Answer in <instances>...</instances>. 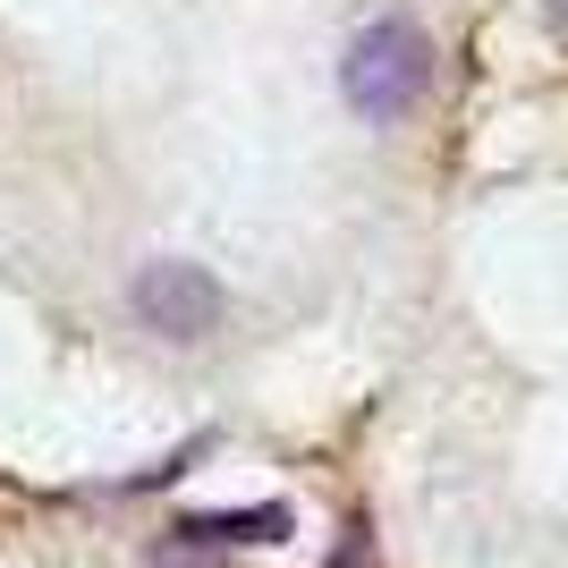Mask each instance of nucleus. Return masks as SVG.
<instances>
[{
	"instance_id": "f257e3e1",
	"label": "nucleus",
	"mask_w": 568,
	"mask_h": 568,
	"mask_svg": "<svg viewBox=\"0 0 568 568\" xmlns=\"http://www.w3.org/2000/svg\"><path fill=\"white\" fill-rule=\"evenodd\" d=\"M425 85H433V34L407 18H374L339 51V94L365 119H407L425 102Z\"/></svg>"
},
{
	"instance_id": "f03ea898",
	"label": "nucleus",
	"mask_w": 568,
	"mask_h": 568,
	"mask_svg": "<svg viewBox=\"0 0 568 568\" xmlns=\"http://www.w3.org/2000/svg\"><path fill=\"white\" fill-rule=\"evenodd\" d=\"M128 306H136L144 332H162V339H204L221 323V281L187 255H162L128 281Z\"/></svg>"
},
{
	"instance_id": "7ed1b4c3",
	"label": "nucleus",
	"mask_w": 568,
	"mask_h": 568,
	"mask_svg": "<svg viewBox=\"0 0 568 568\" xmlns=\"http://www.w3.org/2000/svg\"><path fill=\"white\" fill-rule=\"evenodd\" d=\"M288 509L281 500H255V509H195V518L170 526V551H246V544H281L288 535Z\"/></svg>"
},
{
	"instance_id": "20e7f679",
	"label": "nucleus",
	"mask_w": 568,
	"mask_h": 568,
	"mask_svg": "<svg viewBox=\"0 0 568 568\" xmlns=\"http://www.w3.org/2000/svg\"><path fill=\"white\" fill-rule=\"evenodd\" d=\"M544 18H551V34H568V0H544Z\"/></svg>"
}]
</instances>
